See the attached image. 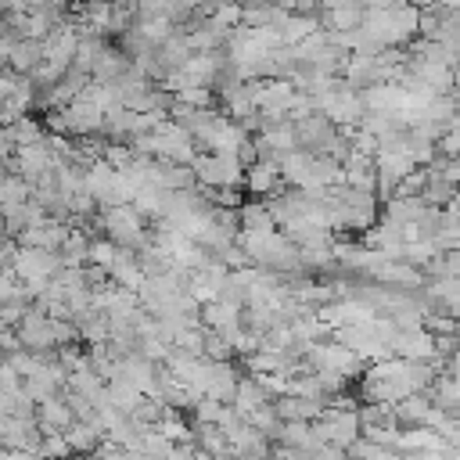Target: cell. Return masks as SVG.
I'll return each mask as SVG.
<instances>
[{"label":"cell","instance_id":"ba28073f","mask_svg":"<svg viewBox=\"0 0 460 460\" xmlns=\"http://www.w3.org/2000/svg\"><path fill=\"white\" fill-rule=\"evenodd\" d=\"M237 212H241V234H270V230H280L266 201H244Z\"/></svg>","mask_w":460,"mask_h":460},{"label":"cell","instance_id":"9c48e42d","mask_svg":"<svg viewBox=\"0 0 460 460\" xmlns=\"http://www.w3.org/2000/svg\"><path fill=\"white\" fill-rule=\"evenodd\" d=\"M172 97L194 108H212V86H183V90H172Z\"/></svg>","mask_w":460,"mask_h":460},{"label":"cell","instance_id":"6da1fadb","mask_svg":"<svg viewBox=\"0 0 460 460\" xmlns=\"http://www.w3.org/2000/svg\"><path fill=\"white\" fill-rule=\"evenodd\" d=\"M101 226L108 230V237L119 244V248H129V252H144L151 244V230H147V216L129 201V205H111L104 208L101 216Z\"/></svg>","mask_w":460,"mask_h":460},{"label":"cell","instance_id":"5b68a950","mask_svg":"<svg viewBox=\"0 0 460 460\" xmlns=\"http://www.w3.org/2000/svg\"><path fill=\"white\" fill-rule=\"evenodd\" d=\"M284 187V172H280V162L277 158H259L255 165L244 169V190L248 194H259V198H270Z\"/></svg>","mask_w":460,"mask_h":460},{"label":"cell","instance_id":"7a4b0ae2","mask_svg":"<svg viewBox=\"0 0 460 460\" xmlns=\"http://www.w3.org/2000/svg\"><path fill=\"white\" fill-rule=\"evenodd\" d=\"M295 129H298V147H302V151H313V155H327V147H331V144L338 140V133H341L323 111H313V115L298 119Z\"/></svg>","mask_w":460,"mask_h":460},{"label":"cell","instance_id":"8992f818","mask_svg":"<svg viewBox=\"0 0 460 460\" xmlns=\"http://www.w3.org/2000/svg\"><path fill=\"white\" fill-rule=\"evenodd\" d=\"M36 420H40L43 431H65V428L75 420V413H72L68 399L54 392V395H47V399L36 402Z\"/></svg>","mask_w":460,"mask_h":460},{"label":"cell","instance_id":"3957f363","mask_svg":"<svg viewBox=\"0 0 460 460\" xmlns=\"http://www.w3.org/2000/svg\"><path fill=\"white\" fill-rule=\"evenodd\" d=\"M65 119H68V137H93L104 129V108L86 93L65 104Z\"/></svg>","mask_w":460,"mask_h":460},{"label":"cell","instance_id":"30bf717a","mask_svg":"<svg viewBox=\"0 0 460 460\" xmlns=\"http://www.w3.org/2000/svg\"><path fill=\"white\" fill-rule=\"evenodd\" d=\"M402 0H363V7L367 11H392V7H399Z\"/></svg>","mask_w":460,"mask_h":460},{"label":"cell","instance_id":"8fae6325","mask_svg":"<svg viewBox=\"0 0 460 460\" xmlns=\"http://www.w3.org/2000/svg\"><path fill=\"white\" fill-rule=\"evenodd\" d=\"M442 11H460V0H435Z\"/></svg>","mask_w":460,"mask_h":460},{"label":"cell","instance_id":"52a82bcc","mask_svg":"<svg viewBox=\"0 0 460 460\" xmlns=\"http://www.w3.org/2000/svg\"><path fill=\"white\" fill-rule=\"evenodd\" d=\"M363 22H367L363 0H352V4H341V7L323 11V25H327L331 32H356Z\"/></svg>","mask_w":460,"mask_h":460},{"label":"cell","instance_id":"277c9868","mask_svg":"<svg viewBox=\"0 0 460 460\" xmlns=\"http://www.w3.org/2000/svg\"><path fill=\"white\" fill-rule=\"evenodd\" d=\"M237 385H241V377H237V370H234L230 359H208L205 381H201V395H212L219 402H234Z\"/></svg>","mask_w":460,"mask_h":460}]
</instances>
